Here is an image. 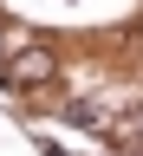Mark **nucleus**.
Returning <instances> with one entry per match:
<instances>
[{"instance_id":"f257e3e1","label":"nucleus","mask_w":143,"mask_h":156,"mask_svg":"<svg viewBox=\"0 0 143 156\" xmlns=\"http://www.w3.org/2000/svg\"><path fill=\"white\" fill-rule=\"evenodd\" d=\"M7 78H13L20 91H33V85H46V78H52V52H46V46H33V52H20L13 65H7Z\"/></svg>"}]
</instances>
